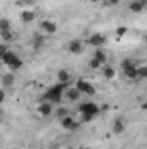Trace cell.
Masks as SVG:
<instances>
[{
    "label": "cell",
    "instance_id": "6da1fadb",
    "mask_svg": "<svg viewBox=\"0 0 147 149\" xmlns=\"http://www.w3.org/2000/svg\"><path fill=\"white\" fill-rule=\"evenodd\" d=\"M68 85L69 83H57V85H54V87H50L45 94H43V101H47V102H50V104H59V102H62V94H64V90L68 88Z\"/></svg>",
    "mask_w": 147,
    "mask_h": 149
},
{
    "label": "cell",
    "instance_id": "7a4b0ae2",
    "mask_svg": "<svg viewBox=\"0 0 147 149\" xmlns=\"http://www.w3.org/2000/svg\"><path fill=\"white\" fill-rule=\"evenodd\" d=\"M0 61H3V64L9 68V71H17V70L23 68V61H21L19 56H17L16 52H12L10 49L5 52V56H3Z\"/></svg>",
    "mask_w": 147,
    "mask_h": 149
},
{
    "label": "cell",
    "instance_id": "3957f363",
    "mask_svg": "<svg viewBox=\"0 0 147 149\" xmlns=\"http://www.w3.org/2000/svg\"><path fill=\"white\" fill-rule=\"evenodd\" d=\"M78 111L81 113L83 121H90V120H94L99 114V106L95 102H81L78 106Z\"/></svg>",
    "mask_w": 147,
    "mask_h": 149
},
{
    "label": "cell",
    "instance_id": "277c9868",
    "mask_svg": "<svg viewBox=\"0 0 147 149\" xmlns=\"http://www.w3.org/2000/svg\"><path fill=\"white\" fill-rule=\"evenodd\" d=\"M74 87L80 90V94H87V95H94V94H95L94 85H92V83H88L87 80H78Z\"/></svg>",
    "mask_w": 147,
    "mask_h": 149
},
{
    "label": "cell",
    "instance_id": "5b68a950",
    "mask_svg": "<svg viewBox=\"0 0 147 149\" xmlns=\"http://www.w3.org/2000/svg\"><path fill=\"white\" fill-rule=\"evenodd\" d=\"M88 43H90L92 47H97V49H101V47L106 43V37H104L102 33H92V37L88 38Z\"/></svg>",
    "mask_w": 147,
    "mask_h": 149
},
{
    "label": "cell",
    "instance_id": "8992f818",
    "mask_svg": "<svg viewBox=\"0 0 147 149\" xmlns=\"http://www.w3.org/2000/svg\"><path fill=\"white\" fill-rule=\"evenodd\" d=\"M61 125H62V128L64 130H76L78 127H80V123H76L73 120V116H64V118H61Z\"/></svg>",
    "mask_w": 147,
    "mask_h": 149
},
{
    "label": "cell",
    "instance_id": "52a82bcc",
    "mask_svg": "<svg viewBox=\"0 0 147 149\" xmlns=\"http://www.w3.org/2000/svg\"><path fill=\"white\" fill-rule=\"evenodd\" d=\"M42 30L47 35H54V33H57V24L52 23V21H49V19H45V21H42Z\"/></svg>",
    "mask_w": 147,
    "mask_h": 149
},
{
    "label": "cell",
    "instance_id": "ba28073f",
    "mask_svg": "<svg viewBox=\"0 0 147 149\" xmlns=\"http://www.w3.org/2000/svg\"><path fill=\"white\" fill-rule=\"evenodd\" d=\"M52 113H54V108H52V104L47 102V101H43V102L38 106V114H40V116H50Z\"/></svg>",
    "mask_w": 147,
    "mask_h": 149
},
{
    "label": "cell",
    "instance_id": "9c48e42d",
    "mask_svg": "<svg viewBox=\"0 0 147 149\" xmlns=\"http://www.w3.org/2000/svg\"><path fill=\"white\" fill-rule=\"evenodd\" d=\"M14 81H16V76H14L12 71H9L7 74L2 76V87H3V88H10V87L14 85Z\"/></svg>",
    "mask_w": 147,
    "mask_h": 149
},
{
    "label": "cell",
    "instance_id": "30bf717a",
    "mask_svg": "<svg viewBox=\"0 0 147 149\" xmlns=\"http://www.w3.org/2000/svg\"><path fill=\"white\" fill-rule=\"evenodd\" d=\"M19 17H21L23 23H33V21L37 19V12H35V10H23Z\"/></svg>",
    "mask_w": 147,
    "mask_h": 149
},
{
    "label": "cell",
    "instance_id": "8fae6325",
    "mask_svg": "<svg viewBox=\"0 0 147 149\" xmlns=\"http://www.w3.org/2000/svg\"><path fill=\"white\" fill-rule=\"evenodd\" d=\"M80 90L76 88V87H73V88H66V97L69 99V101H73V102H76L78 99H80Z\"/></svg>",
    "mask_w": 147,
    "mask_h": 149
},
{
    "label": "cell",
    "instance_id": "7c38bea8",
    "mask_svg": "<svg viewBox=\"0 0 147 149\" xmlns=\"http://www.w3.org/2000/svg\"><path fill=\"white\" fill-rule=\"evenodd\" d=\"M68 49H69V52H71V54H80V52L83 50V47H81V42H80V40H73V42H69Z\"/></svg>",
    "mask_w": 147,
    "mask_h": 149
},
{
    "label": "cell",
    "instance_id": "4fadbf2b",
    "mask_svg": "<svg viewBox=\"0 0 147 149\" xmlns=\"http://www.w3.org/2000/svg\"><path fill=\"white\" fill-rule=\"evenodd\" d=\"M146 9V3L142 2V0H133L132 3H130V10L132 12H142Z\"/></svg>",
    "mask_w": 147,
    "mask_h": 149
},
{
    "label": "cell",
    "instance_id": "5bb4252c",
    "mask_svg": "<svg viewBox=\"0 0 147 149\" xmlns=\"http://www.w3.org/2000/svg\"><path fill=\"white\" fill-rule=\"evenodd\" d=\"M112 132H114V134H123V132H125V121L118 118V120L114 121V125H112Z\"/></svg>",
    "mask_w": 147,
    "mask_h": 149
},
{
    "label": "cell",
    "instance_id": "9a60e30c",
    "mask_svg": "<svg viewBox=\"0 0 147 149\" xmlns=\"http://www.w3.org/2000/svg\"><path fill=\"white\" fill-rule=\"evenodd\" d=\"M94 59H97L101 64H106V61H107V56H106V52H104V50L97 49V50H95V56H94Z\"/></svg>",
    "mask_w": 147,
    "mask_h": 149
},
{
    "label": "cell",
    "instance_id": "2e32d148",
    "mask_svg": "<svg viewBox=\"0 0 147 149\" xmlns=\"http://www.w3.org/2000/svg\"><path fill=\"white\" fill-rule=\"evenodd\" d=\"M57 78H59V81L61 83H69V71H66V70H61L59 73H57Z\"/></svg>",
    "mask_w": 147,
    "mask_h": 149
},
{
    "label": "cell",
    "instance_id": "e0dca14e",
    "mask_svg": "<svg viewBox=\"0 0 147 149\" xmlns=\"http://www.w3.org/2000/svg\"><path fill=\"white\" fill-rule=\"evenodd\" d=\"M123 73H125V76H126L128 80H135V78H137V66H132V68L125 70Z\"/></svg>",
    "mask_w": 147,
    "mask_h": 149
},
{
    "label": "cell",
    "instance_id": "ac0fdd59",
    "mask_svg": "<svg viewBox=\"0 0 147 149\" xmlns=\"http://www.w3.org/2000/svg\"><path fill=\"white\" fill-rule=\"evenodd\" d=\"M43 42H45V38L42 37V35H35L33 37V47L35 49H42L43 47Z\"/></svg>",
    "mask_w": 147,
    "mask_h": 149
},
{
    "label": "cell",
    "instance_id": "d6986e66",
    "mask_svg": "<svg viewBox=\"0 0 147 149\" xmlns=\"http://www.w3.org/2000/svg\"><path fill=\"white\" fill-rule=\"evenodd\" d=\"M5 30H10V21L7 17H0V31H5Z\"/></svg>",
    "mask_w": 147,
    "mask_h": 149
},
{
    "label": "cell",
    "instance_id": "ffe728a7",
    "mask_svg": "<svg viewBox=\"0 0 147 149\" xmlns=\"http://www.w3.org/2000/svg\"><path fill=\"white\" fill-rule=\"evenodd\" d=\"M0 37L3 42H12L14 40V35L10 33V30H5V31H0Z\"/></svg>",
    "mask_w": 147,
    "mask_h": 149
},
{
    "label": "cell",
    "instance_id": "44dd1931",
    "mask_svg": "<svg viewBox=\"0 0 147 149\" xmlns=\"http://www.w3.org/2000/svg\"><path fill=\"white\" fill-rule=\"evenodd\" d=\"M69 111H68V108H64V106H59L57 109H55V116L57 118H64V116H68Z\"/></svg>",
    "mask_w": 147,
    "mask_h": 149
},
{
    "label": "cell",
    "instance_id": "7402d4cb",
    "mask_svg": "<svg viewBox=\"0 0 147 149\" xmlns=\"http://www.w3.org/2000/svg\"><path fill=\"white\" fill-rule=\"evenodd\" d=\"M132 66H135V61H133V59H123V63H121L123 71H125V70H128V68H132Z\"/></svg>",
    "mask_w": 147,
    "mask_h": 149
},
{
    "label": "cell",
    "instance_id": "603a6c76",
    "mask_svg": "<svg viewBox=\"0 0 147 149\" xmlns=\"http://www.w3.org/2000/svg\"><path fill=\"white\" fill-rule=\"evenodd\" d=\"M114 74H116V71H114L112 68H109V66H107V68H104V76H106L107 80H112V78H114Z\"/></svg>",
    "mask_w": 147,
    "mask_h": 149
},
{
    "label": "cell",
    "instance_id": "cb8c5ba5",
    "mask_svg": "<svg viewBox=\"0 0 147 149\" xmlns=\"http://www.w3.org/2000/svg\"><path fill=\"white\" fill-rule=\"evenodd\" d=\"M146 76H147V68L146 66L137 68V78H146Z\"/></svg>",
    "mask_w": 147,
    "mask_h": 149
},
{
    "label": "cell",
    "instance_id": "d4e9b609",
    "mask_svg": "<svg viewBox=\"0 0 147 149\" xmlns=\"http://www.w3.org/2000/svg\"><path fill=\"white\" fill-rule=\"evenodd\" d=\"M7 50H9V47H7L5 43H0V59L5 56V52H7Z\"/></svg>",
    "mask_w": 147,
    "mask_h": 149
},
{
    "label": "cell",
    "instance_id": "484cf974",
    "mask_svg": "<svg viewBox=\"0 0 147 149\" xmlns=\"http://www.w3.org/2000/svg\"><path fill=\"white\" fill-rule=\"evenodd\" d=\"M88 66H90V68H92V70H97V68H99V66H101V63H99V61H97V59H92V61H90V64H88Z\"/></svg>",
    "mask_w": 147,
    "mask_h": 149
},
{
    "label": "cell",
    "instance_id": "4316f807",
    "mask_svg": "<svg viewBox=\"0 0 147 149\" xmlns=\"http://www.w3.org/2000/svg\"><path fill=\"white\" fill-rule=\"evenodd\" d=\"M104 3H106V5H109V7H112V5L119 3V0H104Z\"/></svg>",
    "mask_w": 147,
    "mask_h": 149
},
{
    "label": "cell",
    "instance_id": "83f0119b",
    "mask_svg": "<svg viewBox=\"0 0 147 149\" xmlns=\"http://www.w3.org/2000/svg\"><path fill=\"white\" fill-rule=\"evenodd\" d=\"M125 31H126V28H125V26H121V28H118V30H116L118 37H123V35H125Z\"/></svg>",
    "mask_w": 147,
    "mask_h": 149
},
{
    "label": "cell",
    "instance_id": "f1b7e54d",
    "mask_svg": "<svg viewBox=\"0 0 147 149\" xmlns=\"http://www.w3.org/2000/svg\"><path fill=\"white\" fill-rule=\"evenodd\" d=\"M3 101H5V90H3V88H0V104H2Z\"/></svg>",
    "mask_w": 147,
    "mask_h": 149
},
{
    "label": "cell",
    "instance_id": "f546056e",
    "mask_svg": "<svg viewBox=\"0 0 147 149\" xmlns=\"http://www.w3.org/2000/svg\"><path fill=\"white\" fill-rule=\"evenodd\" d=\"M2 116H3V113L0 111V121H2Z\"/></svg>",
    "mask_w": 147,
    "mask_h": 149
},
{
    "label": "cell",
    "instance_id": "4dcf8cb0",
    "mask_svg": "<svg viewBox=\"0 0 147 149\" xmlns=\"http://www.w3.org/2000/svg\"><path fill=\"white\" fill-rule=\"evenodd\" d=\"M23 2H26V3H30V2H31V0H23Z\"/></svg>",
    "mask_w": 147,
    "mask_h": 149
},
{
    "label": "cell",
    "instance_id": "1f68e13d",
    "mask_svg": "<svg viewBox=\"0 0 147 149\" xmlns=\"http://www.w3.org/2000/svg\"><path fill=\"white\" fill-rule=\"evenodd\" d=\"M92 2H101V0H92Z\"/></svg>",
    "mask_w": 147,
    "mask_h": 149
},
{
    "label": "cell",
    "instance_id": "d6a6232c",
    "mask_svg": "<svg viewBox=\"0 0 147 149\" xmlns=\"http://www.w3.org/2000/svg\"><path fill=\"white\" fill-rule=\"evenodd\" d=\"M83 149H90V148H83Z\"/></svg>",
    "mask_w": 147,
    "mask_h": 149
}]
</instances>
